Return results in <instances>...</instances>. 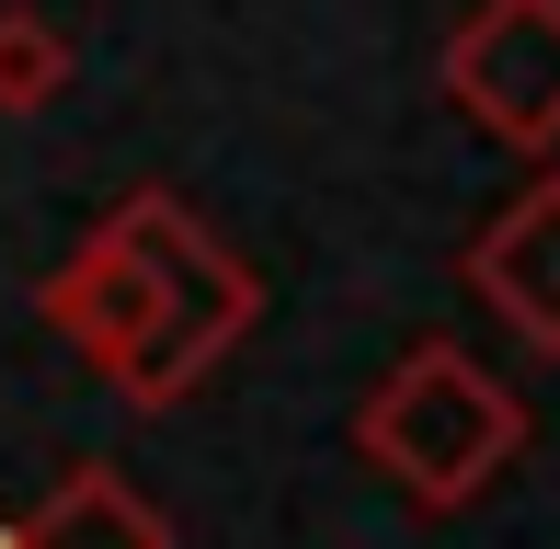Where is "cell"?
I'll return each instance as SVG.
<instances>
[{"label": "cell", "instance_id": "1", "mask_svg": "<svg viewBox=\"0 0 560 549\" xmlns=\"http://www.w3.org/2000/svg\"><path fill=\"white\" fill-rule=\"evenodd\" d=\"M46 320L104 366L126 401L161 412V401H184V389L207 378V355L252 320V287H241V264H218L207 241L161 207V195H138V207L46 287Z\"/></svg>", "mask_w": 560, "mask_h": 549}, {"label": "cell", "instance_id": "2", "mask_svg": "<svg viewBox=\"0 0 560 549\" xmlns=\"http://www.w3.org/2000/svg\"><path fill=\"white\" fill-rule=\"evenodd\" d=\"M354 446H366L412 504L457 515V504H469V492L526 446V412H515V389H492L457 343H423V355H400L389 389L354 412Z\"/></svg>", "mask_w": 560, "mask_h": 549}, {"label": "cell", "instance_id": "3", "mask_svg": "<svg viewBox=\"0 0 560 549\" xmlns=\"http://www.w3.org/2000/svg\"><path fill=\"white\" fill-rule=\"evenodd\" d=\"M480 287H492V309L515 320V332L560 343V195L515 207L492 241H480Z\"/></svg>", "mask_w": 560, "mask_h": 549}, {"label": "cell", "instance_id": "4", "mask_svg": "<svg viewBox=\"0 0 560 549\" xmlns=\"http://www.w3.org/2000/svg\"><path fill=\"white\" fill-rule=\"evenodd\" d=\"M12 549H172V527L115 481V469H69V481L12 527Z\"/></svg>", "mask_w": 560, "mask_h": 549}, {"label": "cell", "instance_id": "5", "mask_svg": "<svg viewBox=\"0 0 560 549\" xmlns=\"http://www.w3.org/2000/svg\"><path fill=\"white\" fill-rule=\"evenodd\" d=\"M58 81H69L58 23H46V12H0V104H12V115H35Z\"/></svg>", "mask_w": 560, "mask_h": 549}]
</instances>
